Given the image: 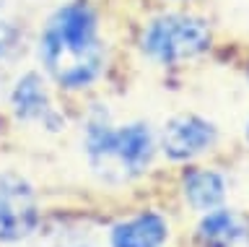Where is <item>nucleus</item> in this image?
<instances>
[{
  "instance_id": "f257e3e1",
  "label": "nucleus",
  "mask_w": 249,
  "mask_h": 247,
  "mask_svg": "<svg viewBox=\"0 0 249 247\" xmlns=\"http://www.w3.org/2000/svg\"><path fill=\"white\" fill-rule=\"evenodd\" d=\"M39 60L65 89H83L99 78L104 71V44L89 5H62L47 19L39 37Z\"/></svg>"
},
{
  "instance_id": "f03ea898",
  "label": "nucleus",
  "mask_w": 249,
  "mask_h": 247,
  "mask_svg": "<svg viewBox=\"0 0 249 247\" xmlns=\"http://www.w3.org/2000/svg\"><path fill=\"white\" fill-rule=\"evenodd\" d=\"M83 149L91 172L99 180L122 185L145 172L156 143L145 122L114 125L104 110H93L83 125Z\"/></svg>"
},
{
  "instance_id": "7ed1b4c3",
  "label": "nucleus",
  "mask_w": 249,
  "mask_h": 247,
  "mask_svg": "<svg viewBox=\"0 0 249 247\" xmlns=\"http://www.w3.org/2000/svg\"><path fill=\"white\" fill-rule=\"evenodd\" d=\"M210 44L205 21L190 13H161L145 26L140 47L151 60L177 65L202 55Z\"/></svg>"
},
{
  "instance_id": "20e7f679",
  "label": "nucleus",
  "mask_w": 249,
  "mask_h": 247,
  "mask_svg": "<svg viewBox=\"0 0 249 247\" xmlns=\"http://www.w3.org/2000/svg\"><path fill=\"white\" fill-rule=\"evenodd\" d=\"M39 224L34 188L16 172L0 174V242H21Z\"/></svg>"
},
{
  "instance_id": "39448f33",
  "label": "nucleus",
  "mask_w": 249,
  "mask_h": 247,
  "mask_svg": "<svg viewBox=\"0 0 249 247\" xmlns=\"http://www.w3.org/2000/svg\"><path fill=\"white\" fill-rule=\"evenodd\" d=\"M218 141V130L213 122L197 114H177L166 122L161 133V149L174 161H190L210 151Z\"/></svg>"
},
{
  "instance_id": "423d86ee",
  "label": "nucleus",
  "mask_w": 249,
  "mask_h": 247,
  "mask_svg": "<svg viewBox=\"0 0 249 247\" xmlns=\"http://www.w3.org/2000/svg\"><path fill=\"white\" fill-rule=\"evenodd\" d=\"M11 107H13V114L23 122L44 125L47 130H60L65 125V117L54 110L50 91H47L42 76L36 73H26L16 81L11 91Z\"/></svg>"
},
{
  "instance_id": "0eeeda50",
  "label": "nucleus",
  "mask_w": 249,
  "mask_h": 247,
  "mask_svg": "<svg viewBox=\"0 0 249 247\" xmlns=\"http://www.w3.org/2000/svg\"><path fill=\"white\" fill-rule=\"evenodd\" d=\"M197 237L202 247H244L249 242V221L226 208H213L200 221Z\"/></svg>"
},
{
  "instance_id": "6e6552de",
  "label": "nucleus",
  "mask_w": 249,
  "mask_h": 247,
  "mask_svg": "<svg viewBox=\"0 0 249 247\" xmlns=\"http://www.w3.org/2000/svg\"><path fill=\"white\" fill-rule=\"evenodd\" d=\"M112 247H163L169 239V224L159 213H140L112 229Z\"/></svg>"
},
{
  "instance_id": "1a4fd4ad",
  "label": "nucleus",
  "mask_w": 249,
  "mask_h": 247,
  "mask_svg": "<svg viewBox=\"0 0 249 247\" xmlns=\"http://www.w3.org/2000/svg\"><path fill=\"white\" fill-rule=\"evenodd\" d=\"M226 177L213 169H195L184 180V198L195 211L208 213L226 200Z\"/></svg>"
},
{
  "instance_id": "9d476101",
  "label": "nucleus",
  "mask_w": 249,
  "mask_h": 247,
  "mask_svg": "<svg viewBox=\"0 0 249 247\" xmlns=\"http://www.w3.org/2000/svg\"><path fill=\"white\" fill-rule=\"evenodd\" d=\"M18 50H21L18 32H16L13 26H8V24H0V81H3L5 71L16 60V55H18Z\"/></svg>"
},
{
  "instance_id": "9b49d317",
  "label": "nucleus",
  "mask_w": 249,
  "mask_h": 247,
  "mask_svg": "<svg viewBox=\"0 0 249 247\" xmlns=\"http://www.w3.org/2000/svg\"><path fill=\"white\" fill-rule=\"evenodd\" d=\"M247 141H249V125H247Z\"/></svg>"
},
{
  "instance_id": "f8f14e48",
  "label": "nucleus",
  "mask_w": 249,
  "mask_h": 247,
  "mask_svg": "<svg viewBox=\"0 0 249 247\" xmlns=\"http://www.w3.org/2000/svg\"><path fill=\"white\" fill-rule=\"evenodd\" d=\"M3 5H5V0H0V8H3Z\"/></svg>"
}]
</instances>
